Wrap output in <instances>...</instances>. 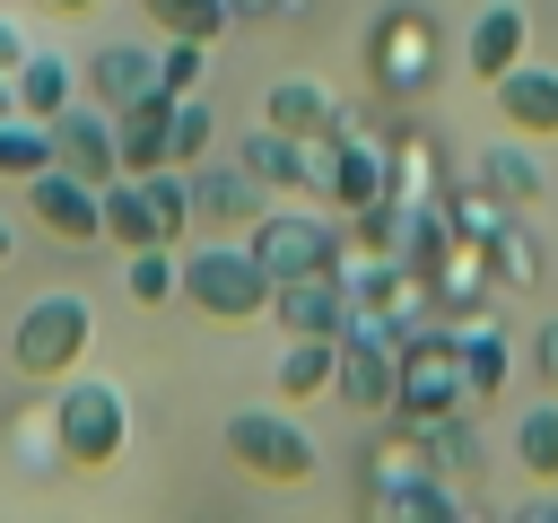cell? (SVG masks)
I'll use <instances>...</instances> for the list:
<instances>
[{
    "mask_svg": "<svg viewBox=\"0 0 558 523\" xmlns=\"http://www.w3.org/2000/svg\"><path fill=\"white\" fill-rule=\"evenodd\" d=\"M392 375H401V349H392V340H375L366 323L340 331V375H331V392H340L349 410H392Z\"/></svg>",
    "mask_w": 558,
    "mask_h": 523,
    "instance_id": "11",
    "label": "cell"
},
{
    "mask_svg": "<svg viewBox=\"0 0 558 523\" xmlns=\"http://www.w3.org/2000/svg\"><path fill=\"white\" fill-rule=\"evenodd\" d=\"M201 70H209V44H192V35H174V44L157 52V87H166V96H192Z\"/></svg>",
    "mask_w": 558,
    "mask_h": 523,
    "instance_id": "27",
    "label": "cell"
},
{
    "mask_svg": "<svg viewBox=\"0 0 558 523\" xmlns=\"http://www.w3.org/2000/svg\"><path fill=\"white\" fill-rule=\"evenodd\" d=\"M113 139H122V174H157V166H174V96L148 87L140 105H122V113H113Z\"/></svg>",
    "mask_w": 558,
    "mask_h": 523,
    "instance_id": "14",
    "label": "cell"
},
{
    "mask_svg": "<svg viewBox=\"0 0 558 523\" xmlns=\"http://www.w3.org/2000/svg\"><path fill=\"white\" fill-rule=\"evenodd\" d=\"M87 340H96L87 296H78V288H44V296H26L17 331H9V357H17L26 384H61V375L87 366Z\"/></svg>",
    "mask_w": 558,
    "mask_h": 523,
    "instance_id": "2",
    "label": "cell"
},
{
    "mask_svg": "<svg viewBox=\"0 0 558 523\" xmlns=\"http://www.w3.org/2000/svg\"><path fill=\"white\" fill-rule=\"evenodd\" d=\"M453 349H462V401H497V392H506V366H514L506 331H497V323H471Z\"/></svg>",
    "mask_w": 558,
    "mask_h": 523,
    "instance_id": "21",
    "label": "cell"
},
{
    "mask_svg": "<svg viewBox=\"0 0 558 523\" xmlns=\"http://www.w3.org/2000/svg\"><path fill=\"white\" fill-rule=\"evenodd\" d=\"M52 453L70 471H113L131 453V401L122 384H96V375H61V401H52Z\"/></svg>",
    "mask_w": 558,
    "mask_h": 523,
    "instance_id": "3",
    "label": "cell"
},
{
    "mask_svg": "<svg viewBox=\"0 0 558 523\" xmlns=\"http://www.w3.org/2000/svg\"><path fill=\"white\" fill-rule=\"evenodd\" d=\"M17 61H26V35H17L9 17H0V70H17Z\"/></svg>",
    "mask_w": 558,
    "mask_h": 523,
    "instance_id": "30",
    "label": "cell"
},
{
    "mask_svg": "<svg viewBox=\"0 0 558 523\" xmlns=\"http://www.w3.org/2000/svg\"><path fill=\"white\" fill-rule=\"evenodd\" d=\"M480 183H488L497 200H541V166H532V148H514V139L480 157Z\"/></svg>",
    "mask_w": 558,
    "mask_h": 523,
    "instance_id": "25",
    "label": "cell"
},
{
    "mask_svg": "<svg viewBox=\"0 0 558 523\" xmlns=\"http://www.w3.org/2000/svg\"><path fill=\"white\" fill-rule=\"evenodd\" d=\"M514 462H523L532 479H558V392L514 418Z\"/></svg>",
    "mask_w": 558,
    "mask_h": 523,
    "instance_id": "22",
    "label": "cell"
},
{
    "mask_svg": "<svg viewBox=\"0 0 558 523\" xmlns=\"http://www.w3.org/2000/svg\"><path fill=\"white\" fill-rule=\"evenodd\" d=\"M532 52V17L514 9V0H488L480 17H471V44H462V70L480 78V87H497L514 61Z\"/></svg>",
    "mask_w": 558,
    "mask_h": 523,
    "instance_id": "13",
    "label": "cell"
},
{
    "mask_svg": "<svg viewBox=\"0 0 558 523\" xmlns=\"http://www.w3.org/2000/svg\"><path fill=\"white\" fill-rule=\"evenodd\" d=\"M87 96L105 105V113H122V105H140L148 87H157V52L148 44H105V52H87Z\"/></svg>",
    "mask_w": 558,
    "mask_h": 523,
    "instance_id": "16",
    "label": "cell"
},
{
    "mask_svg": "<svg viewBox=\"0 0 558 523\" xmlns=\"http://www.w3.org/2000/svg\"><path fill=\"white\" fill-rule=\"evenodd\" d=\"M340 375V331H288V357H279V401H323Z\"/></svg>",
    "mask_w": 558,
    "mask_h": 523,
    "instance_id": "17",
    "label": "cell"
},
{
    "mask_svg": "<svg viewBox=\"0 0 558 523\" xmlns=\"http://www.w3.org/2000/svg\"><path fill=\"white\" fill-rule=\"evenodd\" d=\"M9 253H17V227H9V218H0V270H9Z\"/></svg>",
    "mask_w": 558,
    "mask_h": 523,
    "instance_id": "32",
    "label": "cell"
},
{
    "mask_svg": "<svg viewBox=\"0 0 558 523\" xmlns=\"http://www.w3.org/2000/svg\"><path fill=\"white\" fill-rule=\"evenodd\" d=\"M244 244L262 253L270 279H296V270H331V262H340V235H331V218H314V209H262V218L244 227Z\"/></svg>",
    "mask_w": 558,
    "mask_h": 523,
    "instance_id": "7",
    "label": "cell"
},
{
    "mask_svg": "<svg viewBox=\"0 0 558 523\" xmlns=\"http://www.w3.org/2000/svg\"><path fill=\"white\" fill-rule=\"evenodd\" d=\"M209 157V105L174 96V166H201Z\"/></svg>",
    "mask_w": 558,
    "mask_h": 523,
    "instance_id": "28",
    "label": "cell"
},
{
    "mask_svg": "<svg viewBox=\"0 0 558 523\" xmlns=\"http://www.w3.org/2000/svg\"><path fill=\"white\" fill-rule=\"evenodd\" d=\"M26 218L52 244H105V183H87L70 166H44V174H26Z\"/></svg>",
    "mask_w": 558,
    "mask_h": 523,
    "instance_id": "5",
    "label": "cell"
},
{
    "mask_svg": "<svg viewBox=\"0 0 558 523\" xmlns=\"http://www.w3.org/2000/svg\"><path fill=\"white\" fill-rule=\"evenodd\" d=\"M44 9H52V17H78V9H96V0H44Z\"/></svg>",
    "mask_w": 558,
    "mask_h": 523,
    "instance_id": "33",
    "label": "cell"
},
{
    "mask_svg": "<svg viewBox=\"0 0 558 523\" xmlns=\"http://www.w3.org/2000/svg\"><path fill=\"white\" fill-rule=\"evenodd\" d=\"M235 166H244V174H262L270 192H305V183H314V139H288V131H270V122H262V131L235 148Z\"/></svg>",
    "mask_w": 558,
    "mask_h": 523,
    "instance_id": "20",
    "label": "cell"
},
{
    "mask_svg": "<svg viewBox=\"0 0 558 523\" xmlns=\"http://www.w3.org/2000/svg\"><path fill=\"white\" fill-rule=\"evenodd\" d=\"M262 122L288 131V139H323V131H340V105H331L323 78H279L270 105H262Z\"/></svg>",
    "mask_w": 558,
    "mask_h": 523,
    "instance_id": "19",
    "label": "cell"
},
{
    "mask_svg": "<svg viewBox=\"0 0 558 523\" xmlns=\"http://www.w3.org/2000/svg\"><path fill=\"white\" fill-rule=\"evenodd\" d=\"M532 366H541V384L558 392V323H541V331H532Z\"/></svg>",
    "mask_w": 558,
    "mask_h": 523,
    "instance_id": "29",
    "label": "cell"
},
{
    "mask_svg": "<svg viewBox=\"0 0 558 523\" xmlns=\"http://www.w3.org/2000/svg\"><path fill=\"white\" fill-rule=\"evenodd\" d=\"M392 410H401L410 427H427V418H453V410H462V349H453L445 331L401 349V375H392Z\"/></svg>",
    "mask_w": 558,
    "mask_h": 523,
    "instance_id": "6",
    "label": "cell"
},
{
    "mask_svg": "<svg viewBox=\"0 0 558 523\" xmlns=\"http://www.w3.org/2000/svg\"><path fill=\"white\" fill-rule=\"evenodd\" d=\"M122 288H131L140 305H166V296H174V244H148V253H131Z\"/></svg>",
    "mask_w": 558,
    "mask_h": 523,
    "instance_id": "26",
    "label": "cell"
},
{
    "mask_svg": "<svg viewBox=\"0 0 558 523\" xmlns=\"http://www.w3.org/2000/svg\"><path fill=\"white\" fill-rule=\"evenodd\" d=\"M61 105H78V61H61L52 44L44 52L26 44V61H17V113L26 122H52Z\"/></svg>",
    "mask_w": 558,
    "mask_h": 523,
    "instance_id": "18",
    "label": "cell"
},
{
    "mask_svg": "<svg viewBox=\"0 0 558 523\" xmlns=\"http://www.w3.org/2000/svg\"><path fill=\"white\" fill-rule=\"evenodd\" d=\"M44 166H52V122L9 113V122H0V174H9V183H26V174H44Z\"/></svg>",
    "mask_w": 558,
    "mask_h": 523,
    "instance_id": "23",
    "label": "cell"
},
{
    "mask_svg": "<svg viewBox=\"0 0 558 523\" xmlns=\"http://www.w3.org/2000/svg\"><path fill=\"white\" fill-rule=\"evenodd\" d=\"M270 314L288 331H349V288H340V262L331 270H296L270 288Z\"/></svg>",
    "mask_w": 558,
    "mask_h": 523,
    "instance_id": "15",
    "label": "cell"
},
{
    "mask_svg": "<svg viewBox=\"0 0 558 523\" xmlns=\"http://www.w3.org/2000/svg\"><path fill=\"white\" fill-rule=\"evenodd\" d=\"M157 17V35H192V44H218L227 35V0H140Z\"/></svg>",
    "mask_w": 558,
    "mask_h": 523,
    "instance_id": "24",
    "label": "cell"
},
{
    "mask_svg": "<svg viewBox=\"0 0 558 523\" xmlns=\"http://www.w3.org/2000/svg\"><path fill=\"white\" fill-rule=\"evenodd\" d=\"M183 174H192V218H201V227H218V235H244V227L270 209V200H262L270 183H262V174H244V166H183Z\"/></svg>",
    "mask_w": 558,
    "mask_h": 523,
    "instance_id": "10",
    "label": "cell"
},
{
    "mask_svg": "<svg viewBox=\"0 0 558 523\" xmlns=\"http://www.w3.org/2000/svg\"><path fill=\"white\" fill-rule=\"evenodd\" d=\"M17 113V70H0V122Z\"/></svg>",
    "mask_w": 558,
    "mask_h": 523,
    "instance_id": "31",
    "label": "cell"
},
{
    "mask_svg": "<svg viewBox=\"0 0 558 523\" xmlns=\"http://www.w3.org/2000/svg\"><path fill=\"white\" fill-rule=\"evenodd\" d=\"M52 166H70V174H87V183H113V174H122L113 113H105V105H61V113H52Z\"/></svg>",
    "mask_w": 558,
    "mask_h": 523,
    "instance_id": "9",
    "label": "cell"
},
{
    "mask_svg": "<svg viewBox=\"0 0 558 523\" xmlns=\"http://www.w3.org/2000/svg\"><path fill=\"white\" fill-rule=\"evenodd\" d=\"M270 270H262V253L244 244V235H218V244H192V253H174V305H192L201 323H262L270 314Z\"/></svg>",
    "mask_w": 558,
    "mask_h": 523,
    "instance_id": "1",
    "label": "cell"
},
{
    "mask_svg": "<svg viewBox=\"0 0 558 523\" xmlns=\"http://www.w3.org/2000/svg\"><path fill=\"white\" fill-rule=\"evenodd\" d=\"M314 192H331V209H375L384 200V148H366L349 131H323L314 139Z\"/></svg>",
    "mask_w": 558,
    "mask_h": 523,
    "instance_id": "8",
    "label": "cell"
},
{
    "mask_svg": "<svg viewBox=\"0 0 558 523\" xmlns=\"http://www.w3.org/2000/svg\"><path fill=\"white\" fill-rule=\"evenodd\" d=\"M488 96H497V113H506V131H514V139H558V70H549V61H532V52H523Z\"/></svg>",
    "mask_w": 558,
    "mask_h": 523,
    "instance_id": "12",
    "label": "cell"
},
{
    "mask_svg": "<svg viewBox=\"0 0 558 523\" xmlns=\"http://www.w3.org/2000/svg\"><path fill=\"white\" fill-rule=\"evenodd\" d=\"M227 462L270 479V488H296V479H314V436L279 410H235L227 418Z\"/></svg>",
    "mask_w": 558,
    "mask_h": 523,
    "instance_id": "4",
    "label": "cell"
}]
</instances>
